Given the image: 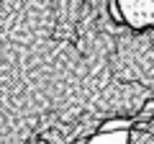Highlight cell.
I'll return each instance as SVG.
<instances>
[{
  "instance_id": "cell-1",
  "label": "cell",
  "mask_w": 154,
  "mask_h": 144,
  "mask_svg": "<svg viewBox=\"0 0 154 144\" xmlns=\"http://www.w3.org/2000/svg\"><path fill=\"white\" fill-rule=\"evenodd\" d=\"M116 16L134 31H154V0H116Z\"/></svg>"
}]
</instances>
